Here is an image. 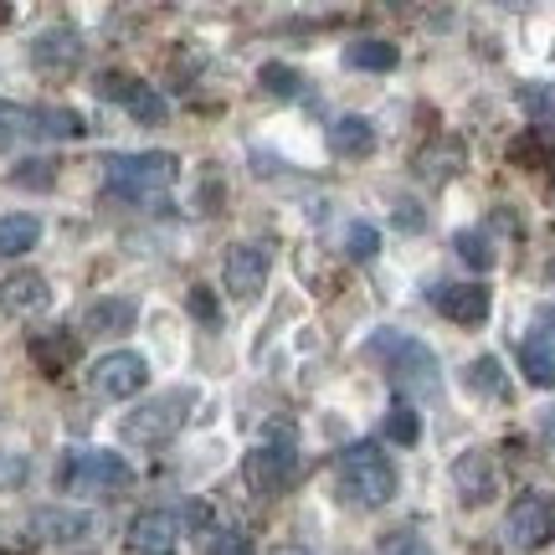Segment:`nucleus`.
Here are the masks:
<instances>
[{
  "instance_id": "obj_1",
  "label": "nucleus",
  "mask_w": 555,
  "mask_h": 555,
  "mask_svg": "<svg viewBox=\"0 0 555 555\" xmlns=\"http://www.w3.org/2000/svg\"><path fill=\"white\" fill-rule=\"evenodd\" d=\"M339 489L345 499H356L360 509H380L397 499V468L380 442H350L339 453Z\"/></svg>"
},
{
  "instance_id": "obj_2",
  "label": "nucleus",
  "mask_w": 555,
  "mask_h": 555,
  "mask_svg": "<svg viewBox=\"0 0 555 555\" xmlns=\"http://www.w3.org/2000/svg\"><path fill=\"white\" fill-rule=\"evenodd\" d=\"M103 176H108V191L124 201H159L165 191H176L180 165H176V155L150 150V155H114Z\"/></svg>"
},
{
  "instance_id": "obj_3",
  "label": "nucleus",
  "mask_w": 555,
  "mask_h": 555,
  "mask_svg": "<svg viewBox=\"0 0 555 555\" xmlns=\"http://www.w3.org/2000/svg\"><path fill=\"white\" fill-rule=\"evenodd\" d=\"M134 483V468L124 463L119 453H103V448H88V453L62 457V489L78 499H114Z\"/></svg>"
},
{
  "instance_id": "obj_4",
  "label": "nucleus",
  "mask_w": 555,
  "mask_h": 555,
  "mask_svg": "<svg viewBox=\"0 0 555 555\" xmlns=\"http://www.w3.org/2000/svg\"><path fill=\"white\" fill-rule=\"evenodd\" d=\"M376 350H391L386 360V376L397 386L401 397H433L437 391V356L412 335H380Z\"/></svg>"
},
{
  "instance_id": "obj_5",
  "label": "nucleus",
  "mask_w": 555,
  "mask_h": 555,
  "mask_svg": "<svg viewBox=\"0 0 555 555\" xmlns=\"http://www.w3.org/2000/svg\"><path fill=\"white\" fill-rule=\"evenodd\" d=\"M191 391H170V397H150L144 406L124 416V437L139 448H165L170 437H180V427L191 422Z\"/></svg>"
},
{
  "instance_id": "obj_6",
  "label": "nucleus",
  "mask_w": 555,
  "mask_h": 555,
  "mask_svg": "<svg viewBox=\"0 0 555 555\" xmlns=\"http://www.w3.org/2000/svg\"><path fill=\"white\" fill-rule=\"evenodd\" d=\"M242 478H247V489L262 499H273V494H288L298 478H304V463H298L294 448H253L247 453V463H242Z\"/></svg>"
},
{
  "instance_id": "obj_7",
  "label": "nucleus",
  "mask_w": 555,
  "mask_h": 555,
  "mask_svg": "<svg viewBox=\"0 0 555 555\" xmlns=\"http://www.w3.org/2000/svg\"><path fill=\"white\" fill-rule=\"evenodd\" d=\"M88 386L108 401H124V397H139L144 386H150V360L134 356V350H114V356H103L93 371H88Z\"/></svg>"
},
{
  "instance_id": "obj_8",
  "label": "nucleus",
  "mask_w": 555,
  "mask_h": 555,
  "mask_svg": "<svg viewBox=\"0 0 555 555\" xmlns=\"http://www.w3.org/2000/svg\"><path fill=\"white\" fill-rule=\"evenodd\" d=\"M93 88H99L103 99L124 103V108H129V119H134V124H150V129H159V124L170 119V108H165V99H159V93L150 88V82L124 78V73H103V78L93 82Z\"/></svg>"
},
{
  "instance_id": "obj_9",
  "label": "nucleus",
  "mask_w": 555,
  "mask_h": 555,
  "mask_svg": "<svg viewBox=\"0 0 555 555\" xmlns=\"http://www.w3.org/2000/svg\"><path fill=\"white\" fill-rule=\"evenodd\" d=\"M124 545H129V555H176L180 519L170 509H139L124 530Z\"/></svg>"
},
{
  "instance_id": "obj_10",
  "label": "nucleus",
  "mask_w": 555,
  "mask_h": 555,
  "mask_svg": "<svg viewBox=\"0 0 555 555\" xmlns=\"http://www.w3.org/2000/svg\"><path fill=\"white\" fill-rule=\"evenodd\" d=\"M31 67H37L41 78H67L73 67H82V37L73 26H47L31 41Z\"/></svg>"
},
{
  "instance_id": "obj_11",
  "label": "nucleus",
  "mask_w": 555,
  "mask_h": 555,
  "mask_svg": "<svg viewBox=\"0 0 555 555\" xmlns=\"http://www.w3.org/2000/svg\"><path fill=\"white\" fill-rule=\"evenodd\" d=\"M453 489L463 504H489L499 494V463L494 453H483V448H468V453H457L453 463Z\"/></svg>"
},
{
  "instance_id": "obj_12",
  "label": "nucleus",
  "mask_w": 555,
  "mask_h": 555,
  "mask_svg": "<svg viewBox=\"0 0 555 555\" xmlns=\"http://www.w3.org/2000/svg\"><path fill=\"white\" fill-rule=\"evenodd\" d=\"M221 283H227L232 298H258L262 283H268V258L258 247H247V242H232L227 258H221Z\"/></svg>"
},
{
  "instance_id": "obj_13",
  "label": "nucleus",
  "mask_w": 555,
  "mask_h": 555,
  "mask_svg": "<svg viewBox=\"0 0 555 555\" xmlns=\"http://www.w3.org/2000/svg\"><path fill=\"white\" fill-rule=\"evenodd\" d=\"M551 535H555V504L540 494H525L509 509V540H515L519 551H540Z\"/></svg>"
},
{
  "instance_id": "obj_14",
  "label": "nucleus",
  "mask_w": 555,
  "mask_h": 555,
  "mask_svg": "<svg viewBox=\"0 0 555 555\" xmlns=\"http://www.w3.org/2000/svg\"><path fill=\"white\" fill-rule=\"evenodd\" d=\"M433 304L463 330H478L489 319V288L483 283H442V288H433Z\"/></svg>"
},
{
  "instance_id": "obj_15",
  "label": "nucleus",
  "mask_w": 555,
  "mask_h": 555,
  "mask_svg": "<svg viewBox=\"0 0 555 555\" xmlns=\"http://www.w3.org/2000/svg\"><path fill=\"white\" fill-rule=\"evenodd\" d=\"M47 304H52V283L41 273H5V283H0V309L5 314L26 319V314H41Z\"/></svg>"
},
{
  "instance_id": "obj_16",
  "label": "nucleus",
  "mask_w": 555,
  "mask_h": 555,
  "mask_svg": "<svg viewBox=\"0 0 555 555\" xmlns=\"http://www.w3.org/2000/svg\"><path fill=\"white\" fill-rule=\"evenodd\" d=\"M330 150H335L339 159H365L371 150H376V129H371V119H360V114L335 119L330 124Z\"/></svg>"
},
{
  "instance_id": "obj_17",
  "label": "nucleus",
  "mask_w": 555,
  "mask_h": 555,
  "mask_svg": "<svg viewBox=\"0 0 555 555\" xmlns=\"http://www.w3.org/2000/svg\"><path fill=\"white\" fill-rule=\"evenodd\" d=\"M519 371H525V380H530V386H540V391H545V386H555V335H545V330H540V335L525 339V345H519Z\"/></svg>"
},
{
  "instance_id": "obj_18",
  "label": "nucleus",
  "mask_w": 555,
  "mask_h": 555,
  "mask_svg": "<svg viewBox=\"0 0 555 555\" xmlns=\"http://www.w3.org/2000/svg\"><path fill=\"white\" fill-rule=\"evenodd\" d=\"M82 324H88V335H129L134 330V304L129 298H93Z\"/></svg>"
},
{
  "instance_id": "obj_19",
  "label": "nucleus",
  "mask_w": 555,
  "mask_h": 555,
  "mask_svg": "<svg viewBox=\"0 0 555 555\" xmlns=\"http://www.w3.org/2000/svg\"><path fill=\"white\" fill-rule=\"evenodd\" d=\"M397 41H380V37H360L345 47V67H356V73H391L397 67Z\"/></svg>"
},
{
  "instance_id": "obj_20",
  "label": "nucleus",
  "mask_w": 555,
  "mask_h": 555,
  "mask_svg": "<svg viewBox=\"0 0 555 555\" xmlns=\"http://www.w3.org/2000/svg\"><path fill=\"white\" fill-rule=\"evenodd\" d=\"M41 242V221L31 211H11V217H0V258H21V253H31Z\"/></svg>"
},
{
  "instance_id": "obj_21",
  "label": "nucleus",
  "mask_w": 555,
  "mask_h": 555,
  "mask_svg": "<svg viewBox=\"0 0 555 555\" xmlns=\"http://www.w3.org/2000/svg\"><path fill=\"white\" fill-rule=\"evenodd\" d=\"M31 356H37V365L47 371V376H62V371L78 360V339L67 335V330H52V335L31 339Z\"/></svg>"
},
{
  "instance_id": "obj_22",
  "label": "nucleus",
  "mask_w": 555,
  "mask_h": 555,
  "mask_svg": "<svg viewBox=\"0 0 555 555\" xmlns=\"http://www.w3.org/2000/svg\"><path fill=\"white\" fill-rule=\"evenodd\" d=\"M457 170H463V150H457V139L427 144V150L416 155V176L422 180H453Z\"/></svg>"
},
{
  "instance_id": "obj_23",
  "label": "nucleus",
  "mask_w": 555,
  "mask_h": 555,
  "mask_svg": "<svg viewBox=\"0 0 555 555\" xmlns=\"http://www.w3.org/2000/svg\"><path fill=\"white\" fill-rule=\"evenodd\" d=\"M463 380H468V391H478V397H489V401L509 397V376H504V365H499L494 356H478L474 365L463 371Z\"/></svg>"
},
{
  "instance_id": "obj_24",
  "label": "nucleus",
  "mask_w": 555,
  "mask_h": 555,
  "mask_svg": "<svg viewBox=\"0 0 555 555\" xmlns=\"http://www.w3.org/2000/svg\"><path fill=\"white\" fill-rule=\"evenodd\" d=\"M37 535L52 540V545L82 540V535H88V515H73V509H41V515H37Z\"/></svg>"
},
{
  "instance_id": "obj_25",
  "label": "nucleus",
  "mask_w": 555,
  "mask_h": 555,
  "mask_svg": "<svg viewBox=\"0 0 555 555\" xmlns=\"http://www.w3.org/2000/svg\"><path fill=\"white\" fill-rule=\"evenodd\" d=\"M82 119L67 108H31V139H78Z\"/></svg>"
},
{
  "instance_id": "obj_26",
  "label": "nucleus",
  "mask_w": 555,
  "mask_h": 555,
  "mask_svg": "<svg viewBox=\"0 0 555 555\" xmlns=\"http://www.w3.org/2000/svg\"><path fill=\"white\" fill-rule=\"evenodd\" d=\"M386 437H391L397 448H416V442H422V416H416L412 401H397V406L386 412Z\"/></svg>"
},
{
  "instance_id": "obj_27",
  "label": "nucleus",
  "mask_w": 555,
  "mask_h": 555,
  "mask_svg": "<svg viewBox=\"0 0 555 555\" xmlns=\"http://www.w3.org/2000/svg\"><path fill=\"white\" fill-rule=\"evenodd\" d=\"M457 258L468 262V268H478V273H489L494 268V242L483 237V232H457Z\"/></svg>"
},
{
  "instance_id": "obj_28",
  "label": "nucleus",
  "mask_w": 555,
  "mask_h": 555,
  "mask_svg": "<svg viewBox=\"0 0 555 555\" xmlns=\"http://www.w3.org/2000/svg\"><path fill=\"white\" fill-rule=\"evenodd\" d=\"M345 253L356 262H371L380 253V232L371 221H350V232H345Z\"/></svg>"
},
{
  "instance_id": "obj_29",
  "label": "nucleus",
  "mask_w": 555,
  "mask_h": 555,
  "mask_svg": "<svg viewBox=\"0 0 555 555\" xmlns=\"http://www.w3.org/2000/svg\"><path fill=\"white\" fill-rule=\"evenodd\" d=\"M16 139H31V108L0 99V144H16Z\"/></svg>"
},
{
  "instance_id": "obj_30",
  "label": "nucleus",
  "mask_w": 555,
  "mask_h": 555,
  "mask_svg": "<svg viewBox=\"0 0 555 555\" xmlns=\"http://www.w3.org/2000/svg\"><path fill=\"white\" fill-rule=\"evenodd\" d=\"M258 82L268 88V93H278V99H294V93H304V82H298L294 67H283V62H268L258 73Z\"/></svg>"
},
{
  "instance_id": "obj_31",
  "label": "nucleus",
  "mask_w": 555,
  "mask_h": 555,
  "mask_svg": "<svg viewBox=\"0 0 555 555\" xmlns=\"http://www.w3.org/2000/svg\"><path fill=\"white\" fill-rule=\"evenodd\" d=\"M206 555H253V540L242 535V530H217V535L206 540Z\"/></svg>"
},
{
  "instance_id": "obj_32",
  "label": "nucleus",
  "mask_w": 555,
  "mask_h": 555,
  "mask_svg": "<svg viewBox=\"0 0 555 555\" xmlns=\"http://www.w3.org/2000/svg\"><path fill=\"white\" fill-rule=\"evenodd\" d=\"M191 314H196V324H206V330H217V324H221L217 298L206 294V288H191Z\"/></svg>"
},
{
  "instance_id": "obj_33",
  "label": "nucleus",
  "mask_w": 555,
  "mask_h": 555,
  "mask_svg": "<svg viewBox=\"0 0 555 555\" xmlns=\"http://www.w3.org/2000/svg\"><path fill=\"white\" fill-rule=\"evenodd\" d=\"M515 159L519 165H545V144H540V134L515 139Z\"/></svg>"
},
{
  "instance_id": "obj_34",
  "label": "nucleus",
  "mask_w": 555,
  "mask_h": 555,
  "mask_svg": "<svg viewBox=\"0 0 555 555\" xmlns=\"http://www.w3.org/2000/svg\"><path fill=\"white\" fill-rule=\"evenodd\" d=\"M380 555H427V545L416 535H397V540H386V551Z\"/></svg>"
},
{
  "instance_id": "obj_35",
  "label": "nucleus",
  "mask_w": 555,
  "mask_h": 555,
  "mask_svg": "<svg viewBox=\"0 0 555 555\" xmlns=\"http://www.w3.org/2000/svg\"><path fill=\"white\" fill-rule=\"evenodd\" d=\"M52 176H57L52 165H16V180H21V185H26V180H37V185H47Z\"/></svg>"
},
{
  "instance_id": "obj_36",
  "label": "nucleus",
  "mask_w": 555,
  "mask_h": 555,
  "mask_svg": "<svg viewBox=\"0 0 555 555\" xmlns=\"http://www.w3.org/2000/svg\"><path fill=\"white\" fill-rule=\"evenodd\" d=\"M545 433H551V437H545V442H551V448H555V406H551V412H545Z\"/></svg>"
},
{
  "instance_id": "obj_37",
  "label": "nucleus",
  "mask_w": 555,
  "mask_h": 555,
  "mask_svg": "<svg viewBox=\"0 0 555 555\" xmlns=\"http://www.w3.org/2000/svg\"><path fill=\"white\" fill-rule=\"evenodd\" d=\"M278 555H309V551H304V545H283V551H278Z\"/></svg>"
},
{
  "instance_id": "obj_38",
  "label": "nucleus",
  "mask_w": 555,
  "mask_h": 555,
  "mask_svg": "<svg viewBox=\"0 0 555 555\" xmlns=\"http://www.w3.org/2000/svg\"><path fill=\"white\" fill-rule=\"evenodd\" d=\"M551 324H555V309H551Z\"/></svg>"
}]
</instances>
